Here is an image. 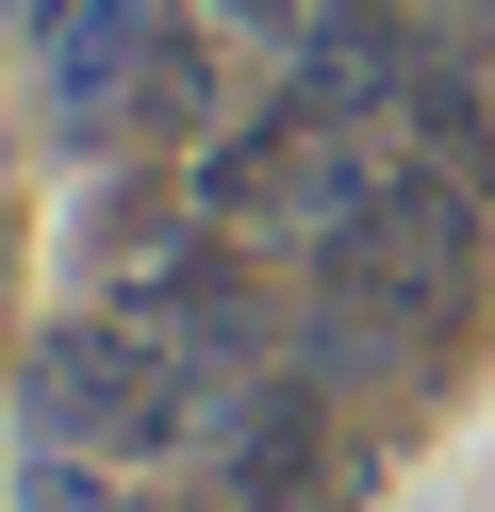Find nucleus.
Segmentation results:
<instances>
[{
	"label": "nucleus",
	"mask_w": 495,
	"mask_h": 512,
	"mask_svg": "<svg viewBox=\"0 0 495 512\" xmlns=\"http://www.w3.org/2000/svg\"><path fill=\"white\" fill-rule=\"evenodd\" d=\"M17 413L50 446H83V463L182 479L198 430H215V364H182V347H165L149 314H116V298H66L50 331H33V364H17Z\"/></svg>",
	"instance_id": "1"
},
{
	"label": "nucleus",
	"mask_w": 495,
	"mask_h": 512,
	"mask_svg": "<svg viewBox=\"0 0 495 512\" xmlns=\"http://www.w3.org/2000/svg\"><path fill=\"white\" fill-rule=\"evenodd\" d=\"M198 479H215L231 512H330L347 496V430H330V380L297 364H248V380H215V430H198Z\"/></svg>",
	"instance_id": "2"
},
{
	"label": "nucleus",
	"mask_w": 495,
	"mask_h": 512,
	"mask_svg": "<svg viewBox=\"0 0 495 512\" xmlns=\"http://www.w3.org/2000/svg\"><path fill=\"white\" fill-rule=\"evenodd\" d=\"M149 34H165V0H50V133L66 149H116L132 133Z\"/></svg>",
	"instance_id": "3"
},
{
	"label": "nucleus",
	"mask_w": 495,
	"mask_h": 512,
	"mask_svg": "<svg viewBox=\"0 0 495 512\" xmlns=\"http://www.w3.org/2000/svg\"><path fill=\"white\" fill-rule=\"evenodd\" d=\"M17 512H231L215 479H132V463H83V446H50V430H17Z\"/></svg>",
	"instance_id": "4"
},
{
	"label": "nucleus",
	"mask_w": 495,
	"mask_h": 512,
	"mask_svg": "<svg viewBox=\"0 0 495 512\" xmlns=\"http://www.w3.org/2000/svg\"><path fill=\"white\" fill-rule=\"evenodd\" d=\"M132 133H198V149H215V50H198V17H165V34H149V83H132Z\"/></svg>",
	"instance_id": "5"
},
{
	"label": "nucleus",
	"mask_w": 495,
	"mask_h": 512,
	"mask_svg": "<svg viewBox=\"0 0 495 512\" xmlns=\"http://www.w3.org/2000/svg\"><path fill=\"white\" fill-rule=\"evenodd\" d=\"M198 17H231V34H281V17H297V0H198Z\"/></svg>",
	"instance_id": "6"
}]
</instances>
